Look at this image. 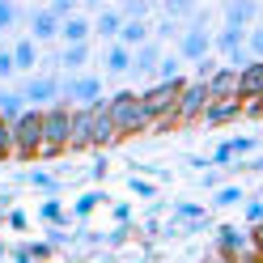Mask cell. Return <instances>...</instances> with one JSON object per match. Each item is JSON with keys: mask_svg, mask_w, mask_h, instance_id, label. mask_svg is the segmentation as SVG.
Masks as SVG:
<instances>
[{"mask_svg": "<svg viewBox=\"0 0 263 263\" xmlns=\"http://www.w3.org/2000/svg\"><path fill=\"white\" fill-rule=\"evenodd\" d=\"M106 110H110V123L119 136H140V132H153V115L140 106V93L119 89L106 98Z\"/></svg>", "mask_w": 263, "mask_h": 263, "instance_id": "obj_1", "label": "cell"}, {"mask_svg": "<svg viewBox=\"0 0 263 263\" xmlns=\"http://www.w3.org/2000/svg\"><path fill=\"white\" fill-rule=\"evenodd\" d=\"M72 144V106H47L43 110V153L39 157H60Z\"/></svg>", "mask_w": 263, "mask_h": 263, "instance_id": "obj_2", "label": "cell"}, {"mask_svg": "<svg viewBox=\"0 0 263 263\" xmlns=\"http://www.w3.org/2000/svg\"><path fill=\"white\" fill-rule=\"evenodd\" d=\"M39 153H43V110H26L13 123V157L34 161Z\"/></svg>", "mask_w": 263, "mask_h": 263, "instance_id": "obj_3", "label": "cell"}, {"mask_svg": "<svg viewBox=\"0 0 263 263\" xmlns=\"http://www.w3.org/2000/svg\"><path fill=\"white\" fill-rule=\"evenodd\" d=\"M183 89H187V81H153V85L140 93V106L149 110V115H153V123H157L161 115H170V110L178 106Z\"/></svg>", "mask_w": 263, "mask_h": 263, "instance_id": "obj_4", "label": "cell"}, {"mask_svg": "<svg viewBox=\"0 0 263 263\" xmlns=\"http://www.w3.org/2000/svg\"><path fill=\"white\" fill-rule=\"evenodd\" d=\"M17 93L26 98V106H30V110H47V106H60V98H64V81H55V77H30Z\"/></svg>", "mask_w": 263, "mask_h": 263, "instance_id": "obj_5", "label": "cell"}, {"mask_svg": "<svg viewBox=\"0 0 263 263\" xmlns=\"http://www.w3.org/2000/svg\"><path fill=\"white\" fill-rule=\"evenodd\" d=\"M208 85L204 81H187V89H183V98H178V106H174V115H178V127L183 123H195V119H204V110H208Z\"/></svg>", "mask_w": 263, "mask_h": 263, "instance_id": "obj_6", "label": "cell"}, {"mask_svg": "<svg viewBox=\"0 0 263 263\" xmlns=\"http://www.w3.org/2000/svg\"><path fill=\"white\" fill-rule=\"evenodd\" d=\"M64 106H98L102 102V81L98 77H68L64 81V98H60Z\"/></svg>", "mask_w": 263, "mask_h": 263, "instance_id": "obj_7", "label": "cell"}, {"mask_svg": "<svg viewBox=\"0 0 263 263\" xmlns=\"http://www.w3.org/2000/svg\"><path fill=\"white\" fill-rule=\"evenodd\" d=\"M212 47H217V51L229 60V68H238V72L251 64V51H246V34H242V30H229V26H225L221 34L212 39Z\"/></svg>", "mask_w": 263, "mask_h": 263, "instance_id": "obj_8", "label": "cell"}, {"mask_svg": "<svg viewBox=\"0 0 263 263\" xmlns=\"http://www.w3.org/2000/svg\"><path fill=\"white\" fill-rule=\"evenodd\" d=\"M208 55H212V34H208V30H200V26L183 30V39H178V60H183V64H200Z\"/></svg>", "mask_w": 263, "mask_h": 263, "instance_id": "obj_9", "label": "cell"}, {"mask_svg": "<svg viewBox=\"0 0 263 263\" xmlns=\"http://www.w3.org/2000/svg\"><path fill=\"white\" fill-rule=\"evenodd\" d=\"M246 251H251V234L238 225H217V255L225 259H242Z\"/></svg>", "mask_w": 263, "mask_h": 263, "instance_id": "obj_10", "label": "cell"}, {"mask_svg": "<svg viewBox=\"0 0 263 263\" xmlns=\"http://www.w3.org/2000/svg\"><path fill=\"white\" fill-rule=\"evenodd\" d=\"M238 102H263V60H251L238 72Z\"/></svg>", "mask_w": 263, "mask_h": 263, "instance_id": "obj_11", "label": "cell"}, {"mask_svg": "<svg viewBox=\"0 0 263 263\" xmlns=\"http://www.w3.org/2000/svg\"><path fill=\"white\" fill-rule=\"evenodd\" d=\"M208 98H212V102H238V68H217V72H212Z\"/></svg>", "mask_w": 263, "mask_h": 263, "instance_id": "obj_12", "label": "cell"}, {"mask_svg": "<svg viewBox=\"0 0 263 263\" xmlns=\"http://www.w3.org/2000/svg\"><path fill=\"white\" fill-rule=\"evenodd\" d=\"M68 149H93V106H77L72 110V144Z\"/></svg>", "mask_w": 263, "mask_h": 263, "instance_id": "obj_13", "label": "cell"}, {"mask_svg": "<svg viewBox=\"0 0 263 263\" xmlns=\"http://www.w3.org/2000/svg\"><path fill=\"white\" fill-rule=\"evenodd\" d=\"M60 17H55V13L51 9H34V13H30V39H34V43H47V39H60Z\"/></svg>", "mask_w": 263, "mask_h": 263, "instance_id": "obj_14", "label": "cell"}, {"mask_svg": "<svg viewBox=\"0 0 263 263\" xmlns=\"http://www.w3.org/2000/svg\"><path fill=\"white\" fill-rule=\"evenodd\" d=\"M123 13L119 9H102V13H98V22H93V34L98 39H106V47L110 43H119V34H123Z\"/></svg>", "mask_w": 263, "mask_h": 263, "instance_id": "obj_15", "label": "cell"}, {"mask_svg": "<svg viewBox=\"0 0 263 263\" xmlns=\"http://www.w3.org/2000/svg\"><path fill=\"white\" fill-rule=\"evenodd\" d=\"M157 64H161V47L157 43H144L140 51H132V72L136 77H157Z\"/></svg>", "mask_w": 263, "mask_h": 263, "instance_id": "obj_16", "label": "cell"}, {"mask_svg": "<svg viewBox=\"0 0 263 263\" xmlns=\"http://www.w3.org/2000/svg\"><path fill=\"white\" fill-rule=\"evenodd\" d=\"M234 119H242V102H208V110H204L200 123H208V127H225V123H234Z\"/></svg>", "mask_w": 263, "mask_h": 263, "instance_id": "obj_17", "label": "cell"}, {"mask_svg": "<svg viewBox=\"0 0 263 263\" xmlns=\"http://www.w3.org/2000/svg\"><path fill=\"white\" fill-rule=\"evenodd\" d=\"M119 140V132H115V123H110V110H106V98L93 106V144H115Z\"/></svg>", "mask_w": 263, "mask_h": 263, "instance_id": "obj_18", "label": "cell"}, {"mask_svg": "<svg viewBox=\"0 0 263 263\" xmlns=\"http://www.w3.org/2000/svg\"><path fill=\"white\" fill-rule=\"evenodd\" d=\"M13 64H17V72H30V68H39V43L30 39V34L13 43Z\"/></svg>", "mask_w": 263, "mask_h": 263, "instance_id": "obj_19", "label": "cell"}, {"mask_svg": "<svg viewBox=\"0 0 263 263\" xmlns=\"http://www.w3.org/2000/svg\"><path fill=\"white\" fill-rule=\"evenodd\" d=\"M89 34H93V26H89L85 17H81V13H77V17H68V22L60 26V39L68 43V47H81V43H89Z\"/></svg>", "mask_w": 263, "mask_h": 263, "instance_id": "obj_20", "label": "cell"}, {"mask_svg": "<svg viewBox=\"0 0 263 263\" xmlns=\"http://www.w3.org/2000/svg\"><path fill=\"white\" fill-rule=\"evenodd\" d=\"M251 22H255V5H251V0H234V5L225 9V26L229 30H242V34H246Z\"/></svg>", "mask_w": 263, "mask_h": 263, "instance_id": "obj_21", "label": "cell"}, {"mask_svg": "<svg viewBox=\"0 0 263 263\" xmlns=\"http://www.w3.org/2000/svg\"><path fill=\"white\" fill-rule=\"evenodd\" d=\"M102 64H106V72H132V51L123 43H110L102 51Z\"/></svg>", "mask_w": 263, "mask_h": 263, "instance_id": "obj_22", "label": "cell"}, {"mask_svg": "<svg viewBox=\"0 0 263 263\" xmlns=\"http://www.w3.org/2000/svg\"><path fill=\"white\" fill-rule=\"evenodd\" d=\"M119 43L127 47V51H140L144 43H153V39H149V22H127L123 34H119Z\"/></svg>", "mask_w": 263, "mask_h": 263, "instance_id": "obj_23", "label": "cell"}, {"mask_svg": "<svg viewBox=\"0 0 263 263\" xmlns=\"http://www.w3.org/2000/svg\"><path fill=\"white\" fill-rule=\"evenodd\" d=\"M55 64H60V68H68V72L77 77V68H85V64H89V43H81V47H64Z\"/></svg>", "mask_w": 263, "mask_h": 263, "instance_id": "obj_24", "label": "cell"}, {"mask_svg": "<svg viewBox=\"0 0 263 263\" xmlns=\"http://www.w3.org/2000/svg\"><path fill=\"white\" fill-rule=\"evenodd\" d=\"M39 221H47V225H72V212H64V204L60 200H43L39 204Z\"/></svg>", "mask_w": 263, "mask_h": 263, "instance_id": "obj_25", "label": "cell"}, {"mask_svg": "<svg viewBox=\"0 0 263 263\" xmlns=\"http://www.w3.org/2000/svg\"><path fill=\"white\" fill-rule=\"evenodd\" d=\"M26 110H30V106H26V98H22V93H9V89H5V98H0V115H5L9 123H17Z\"/></svg>", "mask_w": 263, "mask_h": 263, "instance_id": "obj_26", "label": "cell"}, {"mask_svg": "<svg viewBox=\"0 0 263 263\" xmlns=\"http://www.w3.org/2000/svg\"><path fill=\"white\" fill-rule=\"evenodd\" d=\"M98 204H106V195H102V191H85V195H77V204H72V221H85Z\"/></svg>", "mask_w": 263, "mask_h": 263, "instance_id": "obj_27", "label": "cell"}, {"mask_svg": "<svg viewBox=\"0 0 263 263\" xmlns=\"http://www.w3.org/2000/svg\"><path fill=\"white\" fill-rule=\"evenodd\" d=\"M234 204H242V187L238 183H225V187L212 191V208H234Z\"/></svg>", "mask_w": 263, "mask_h": 263, "instance_id": "obj_28", "label": "cell"}, {"mask_svg": "<svg viewBox=\"0 0 263 263\" xmlns=\"http://www.w3.org/2000/svg\"><path fill=\"white\" fill-rule=\"evenodd\" d=\"M157 81H187V77H183V60H178V55H161Z\"/></svg>", "mask_w": 263, "mask_h": 263, "instance_id": "obj_29", "label": "cell"}, {"mask_svg": "<svg viewBox=\"0 0 263 263\" xmlns=\"http://www.w3.org/2000/svg\"><path fill=\"white\" fill-rule=\"evenodd\" d=\"M174 221H178V225H195V221H208V212H204L200 204H187V200H183V204H174Z\"/></svg>", "mask_w": 263, "mask_h": 263, "instance_id": "obj_30", "label": "cell"}, {"mask_svg": "<svg viewBox=\"0 0 263 263\" xmlns=\"http://www.w3.org/2000/svg\"><path fill=\"white\" fill-rule=\"evenodd\" d=\"M26 178H30V187H39V191H47V195H55V191H60V178H55V174H47V170H30Z\"/></svg>", "mask_w": 263, "mask_h": 263, "instance_id": "obj_31", "label": "cell"}, {"mask_svg": "<svg viewBox=\"0 0 263 263\" xmlns=\"http://www.w3.org/2000/svg\"><path fill=\"white\" fill-rule=\"evenodd\" d=\"M127 187H132V195H140V200H153V195H157V183H149L144 174H132Z\"/></svg>", "mask_w": 263, "mask_h": 263, "instance_id": "obj_32", "label": "cell"}, {"mask_svg": "<svg viewBox=\"0 0 263 263\" xmlns=\"http://www.w3.org/2000/svg\"><path fill=\"white\" fill-rule=\"evenodd\" d=\"M5 157H13V123L0 115V161Z\"/></svg>", "mask_w": 263, "mask_h": 263, "instance_id": "obj_33", "label": "cell"}, {"mask_svg": "<svg viewBox=\"0 0 263 263\" xmlns=\"http://www.w3.org/2000/svg\"><path fill=\"white\" fill-rule=\"evenodd\" d=\"M229 149H234L238 161H246V157L255 153V136H234V140H229Z\"/></svg>", "mask_w": 263, "mask_h": 263, "instance_id": "obj_34", "label": "cell"}, {"mask_svg": "<svg viewBox=\"0 0 263 263\" xmlns=\"http://www.w3.org/2000/svg\"><path fill=\"white\" fill-rule=\"evenodd\" d=\"M246 51H251V60H263V26L246 30Z\"/></svg>", "mask_w": 263, "mask_h": 263, "instance_id": "obj_35", "label": "cell"}, {"mask_svg": "<svg viewBox=\"0 0 263 263\" xmlns=\"http://www.w3.org/2000/svg\"><path fill=\"white\" fill-rule=\"evenodd\" d=\"M217 68H221V64L212 60V55H208V60H200V64H195V81H204V85H208V81H212V72H217Z\"/></svg>", "mask_w": 263, "mask_h": 263, "instance_id": "obj_36", "label": "cell"}, {"mask_svg": "<svg viewBox=\"0 0 263 263\" xmlns=\"http://www.w3.org/2000/svg\"><path fill=\"white\" fill-rule=\"evenodd\" d=\"M229 161H238L234 149H229V140H221L217 149H212V166H229Z\"/></svg>", "mask_w": 263, "mask_h": 263, "instance_id": "obj_37", "label": "cell"}, {"mask_svg": "<svg viewBox=\"0 0 263 263\" xmlns=\"http://www.w3.org/2000/svg\"><path fill=\"white\" fill-rule=\"evenodd\" d=\"M127 234H132V225H115L110 234H102V242H106V246H123V242H127Z\"/></svg>", "mask_w": 263, "mask_h": 263, "instance_id": "obj_38", "label": "cell"}, {"mask_svg": "<svg viewBox=\"0 0 263 263\" xmlns=\"http://www.w3.org/2000/svg\"><path fill=\"white\" fill-rule=\"evenodd\" d=\"M17 72V64H13V47H0V81Z\"/></svg>", "mask_w": 263, "mask_h": 263, "instance_id": "obj_39", "label": "cell"}, {"mask_svg": "<svg viewBox=\"0 0 263 263\" xmlns=\"http://www.w3.org/2000/svg\"><path fill=\"white\" fill-rule=\"evenodd\" d=\"M17 22V5H9V0H0V30H9Z\"/></svg>", "mask_w": 263, "mask_h": 263, "instance_id": "obj_40", "label": "cell"}, {"mask_svg": "<svg viewBox=\"0 0 263 263\" xmlns=\"http://www.w3.org/2000/svg\"><path fill=\"white\" fill-rule=\"evenodd\" d=\"M187 13H191V5H187V0H170V5H166V17H170V22L187 17Z\"/></svg>", "mask_w": 263, "mask_h": 263, "instance_id": "obj_41", "label": "cell"}, {"mask_svg": "<svg viewBox=\"0 0 263 263\" xmlns=\"http://www.w3.org/2000/svg\"><path fill=\"white\" fill-rule=\"evenodd\" d=\"M26 246H30V255H34L39 263H47V259H51V251H55L51 242H26Z\"/></svg>", "mask_w": 263, "mask_h": 263, "instance_id": "obj_42", "label": "cell"}, {"mask_svg": "<svg viewBox=\"0 0 263 263\" xmlns=\"http://www.w3.org/2000/svg\"><path fill=\"white\" fill-rule=\"evenodd\" d=\"M77 234H64V229L60 225H51V229H47V242H51V246H68Z\"/></svg>", "mask_w": 263, "mask_h": 263, "instance_id": "obj_43", "label": "cell"}, {"mask_svg": "<svg viewBox=\"0 0 263 263\" xmlns=\"http://www.w3.org/2000/svg\"><path fill=\"white\" fill-rule=\"evenodd\" d=\"M246 221H251V225H263V200H246Z\"/></svg>", "mask_w": 263, "mask_h": 263, "instance_id": "obj_44", "label": "cell"}, {"mask_svg": "<svg viewBox=\"0 0 263 263\" xmlns=\"http://www.w3.org/2000/svg\"><path fill=\"white\" fill-rule=\"evenodd\" d=\"M51 13H55L60 22H68V17H77V9H72V0H55V5H51Z\"/></svg>", "mask_w": 263, "mask_h": 263, "instance_id": "obj_45", "label": "cell"}, {"mask_svg": "<svg viewBox=\"0 0 263 263\" xmlns=\"http://www.w3.org/2000/svg\"><path fill=\"white\" fill-rule=\"evenodd\" d=\"M5 221H9V229H17V234H22V229L30 225V217H26V212H22V208H13V212H9V217H5Z\"/></svg>", "mask_w": 263, "mask_h": 263, "instance_id": "obj_46", "label": "cell"}, {"mask_svg": "<svg viewBox=\"0 0 263 263\" xmlns=\"http://www.w3.org/2000/svg\"><path fill=\"white\" fill-rule=\"evenodd\" d=\"M234 170H246V174H263V157H246V161H238Z\"/></svg>", "mask_w": 263, "mask_h": 263, "instance_id": "obj_47", "label": "cell"}, {"mask_svg": "<svg viewBox=\"0 0 263 263\" xmlns=\"http://www.w3.org/2000/svg\"><path fill=\"white\" fill-rule=\"evenodd\" d=\"M115 225H132V204H115Z\"/></svg>", "mask_w": 263, "mask_h": 263, "instance_id": "obj_48", "label": "cell"}, {"mask_svg": "<svg viewBox=\"0 0 263 263\" xmlns=\"http://www.w3.org/2000/svg\"><path fill=\"white\" fill-rule=\"evenodd\" d=\"M106 170H110V166H106V157H98L93 166H89V174H93V183H102V178H106Z\"/></svg>", "mask_w": 263, "mask_h": 263, "instance_id": "obj_49", "label": "cell"}, {"mask_svg": "<svg viewBox=\"0 0 263 263\" xmlns=\"http://www.w3.org/2000/svg\"><path fill=\"white\" fill-rule=\"evenodd\" d=\"M13 263H39V259H34V255H30V246L22 242V246H17V251H13Z\"/></svg>", "mask_w": 263, "mask_h": 263, "instance_id": "obj_50", "label": "cell"}, {"mask_svg": "<svg viewBox=\"0 0 263 263\" xmlns=\"http://www.w3.org/2000/svg\"><path fill=\"white\" fill-rule=\"evenodd\" d=\"M174 34H178V30H174V22H170V17L157 26V39H174Z\"/></svg>", "mask_w": 263, "mask_h": 263, "instance_id": "obj_51", "label": "cell"}, {"mask_svg": "<svg viewBox=\"0 0 263 263\" xmlns=\"http://www.w3.org/2000/svg\"><path fill=\"white\" fill-rule=\"evenodd\" d=\"M242 115H251V119H259V115H263V102H246V106H242Z\"/></svg>", "mask_w": 263, "mask_h": 263, "instance_id": "obj_52", "label": "cell"}, {"mask_svg": "<svg viewBox=\"0 0 263 263\" xmlns=\"http://www.w3.org/2000/svg\"><path fill=\"white\" fill-rule=\"evenodd\" d=\"M204 187L217 191V187H221V174H217V170H208V174H204Z\"/></svg>", "mask_w": 263, "mask_h": 263, "instance_id": "obj_53", "label": "cell"}, {"mask_svg": "<svg viewBox=\"0 0 263 263\" xmlns=\"http://www.w3.org/2000/svg\"><path fill=\"white\" fill-rule=\"evenodd\" d=\"M238 263H263V251H246V255H242Z\"/></svg>", "mask_w": 263, "mask_h": 263, "instance_id": "obj_54", "label": "cell"}, {"mask_svg": "<svg viewBox=\"0 0 263 263\" xmlns=\"http://www.w3.org/2000/svg\"><path fill=\"white\" fill-rule=\"evenodd\" d=\"M208 263H238V259H225V255H217V259H208Z\"/></svg>", "mask_w": 263, "mask_h": 263, "instance_id": "obj_55", "label": "cell"}, {"mask_svg": "<svg viewBox=\"0 0 263 263\" xmlns=\"http://www.w3.org/2000/svg\"><path fill=\"white\" fill-rule=\"evenodd\" d=\"M0 259H5V242H0Z\"/></svg>", "mask_w": 263, "mask_h": 263, "instance_id": "obj_56", "label": "cell"}, {"mask_svg": "<svg viewBox=\"0 0 263 263\" xmlns=\"http://www.w3.org/2000/svg\"><path fill=\"white\" fill-rule=\"evenodd\" d=\"M0 98H5V89H0Z\"/></svg>", "mask_w": 263, "mask_h": 263, "instance_id": "obj_57", "label": "cell"}]
</instances>
